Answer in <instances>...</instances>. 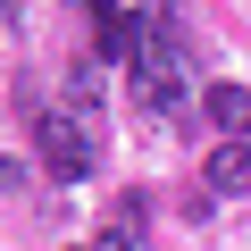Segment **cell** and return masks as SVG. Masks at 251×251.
Wrapping results in <instances>:
<instances>
[{
  "label": "cell",
  "mask_w": 251,
  "mask_h": 251,
  "mask_svg": "<svg viewBox=\"0 0 251 251\" xmlns=\"http://www.w3.org/2000/svg\"><path fill=\"white\" fill-rule=\"evenodd\" d=\"M143 218H151L143 193H117V201H109V234H117V243H134V251H143Z\"/></svg>",
  "instance_id": "5b68a950"
},
{
  "label": "cell",
  "mask_w": 251,
  "mask_h": 251,
  "mask_svg": "<svg viewBox=\"0 0 251 251\" xmlns=\"http://www.w3.org/2000/svg\"><path fill=\"white\" fill-rule=\"evenodd\" d=\"M0 17H17V0H0Z\"/></svg>",
  "instance_id": "52a82bcc"
},
{
  "label": "cell",
  "mask_w": 251,
  "mask_h": 251,
  "mask_svg": "<svg viewBox=\"0 0 251 251\" xmlns=\"http://www.w3.org/2000/svg\"><path fill=\"white\" fill-rule=\"evenodd\" d=\"M34 134H42V168H50L59 184H84V176L100 168V134H92L84 117H67V109H50V117L34 126Z\"/></svg>",
  "instance_id": "7a4b0ae2"
},
{
  "label": "cell",
  "mask_w": 251,
  "mask_h": 251,
  "mask_svg": "<svg viewBox=\"0 0 251 251\" xmlns=\"http://www.w3.org/2000/svg\"><path fill=\"white\" fill-rule=\"evenodd\" d=\"M92 251H134V243H117V234H100V243H92Z\"/></svg>",
  "instance_id": "8992f818"
},
{
  "label": "cell",
  "mask_w": 251,
  "mask_h": 251,
  "mask_svg": "<svg viewBox=\"0 0 251 251\" xmlns=\"http://www.w3.org/2000/svg\"><path fill=\"white\" fill-rule=\"evenodd\" d=\"M134 100L159 109V117H184L193 109V84H184V42H134Z\"/></svg>",
  "instance_id": "6da1fadb"
},
{
  "label": "cell",
  "mask_w": 251,
  "mask_h": 251,
  "mask_svg": "<svg viewBox=\"0 0 251 251\" xmlns=\"http://www.w3.org/2000/svg\"><path fill=\"white\" fill-rule=\"evenodd\" d=\"M201 184H209V201H243L251 193V143H209Z\"/></svg>",
  "instance_id": "3957f363"
},
{
  "label": "cell",
  "mask_w": 251,
  "mask_h": 251,
  "mask_svg": "<svg viewBox=\"0 0 251 251\" xmlns=\"http://www.w3.org/2000/svg\"><path fill=\"white\" fill-rule=\"evenodd\" d=\"M201 117L218 126V143H251V92L243 84H209L201 92Z\"/></svg>",
  "instance_id": "277c9868"
},
{
  "label": "cell",
  "mask_w": 251,
  "mask_h": 251,
  "mask_svg": "<svg viewBox=\"0 0 251 251\" xmlns=\"http://www.w3.org/2000/svg\"><path fill=\"white\" fill-rule=\"evenodd\" d=\"M84 251H92V243H84Z\"/></svg>",
  "instance_id": "ba28073f"
}]
</instances>
